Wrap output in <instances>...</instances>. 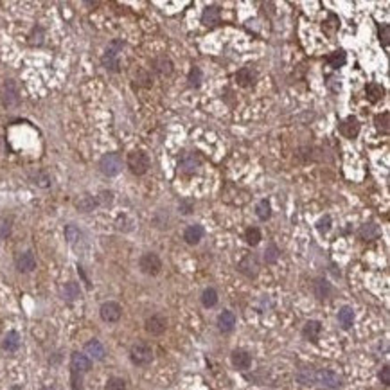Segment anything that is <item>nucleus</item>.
I'll list each match as a JSON object with an SVG mask.
<instances>
[{
	"mask_svg": "<svg viewBox=\"0 0 390 390\" xmlns=\"http://www.w3.org/2000/svg\"><path fill=\"white\" fill-rule=\"evenodd\" d=\"M149 166H151V160H149L146 151L137 149V151H131V153L128 155V168H130V171L133 174H137V176H142V174L148 173Z\"/></svg>",
	"mask_w": 390,
	"mask_h": 390,
	"instance_id": "nucleus-1",
	"label": "nucleus"
},
{
	"mask_svg": "<svg viewBox=\"0 0 390 390\" xmlns=\"http://www.w3.org/2000/svg\"><path fill=\"white\" fill-rule=\"evenodd\" d=\"M130 360L133 361L135 365H148V363L153 361V349H151V346L144 344V342H137L130 349Z\"/></svg>",
	"mask_w": 390,
	"mask_h": 390,
	"instance_id": "nucleus-2",
	"label": "nucleus"
},
{
	"mask_svg": "<svg viewBox=\"0 0 390 390\" xmlns=\"http://www.w3.org/2000/svg\"><path fill=\"white\" fill-rule=\"evenodd\" d=\"M99 169L104 176H117L123 171V158L119 153H106L99 160Z\"/></svg>",
	"mask_w": 390,
	"mask_h": 390,
	"instance_id": "nucleus-3",
	"label": "nucleus"
},
{
	"mask_svg": "<svg viewBox=\"0 0 390 390\" xmlns=\"http://www.w3.org/2000/svg\"><path fill=\"white\" fill-rule=\"evenodd\" d=\"M138 268H140V272L146 273V275L155 277L162 272V261H160V257H158L157 254L148 252L138 259Z\"/></svg>",
	"mask_w": 390,
	"mask_h": 390,
	"instance_id": "nucleus-4",
	"label": "nucleus"
},
{
	"mask_svg": "<svg viewBox=\"0 0 390 390\" xmlns=\"http://www.w3.org/2000/svg\"><path fill=\"white\" fill-rule=\"evenodd\" d=\"M123 49V42H112L108 45L106 52L103 54V65L110 72H117L119 70V50Z\"/></svg>",
	"mask_w": 390,
	"mask_h": 390,
	"instance_id": "nucleus-5",
	"label": "nucleus"
},
{
	"mask_svg": "<svg viewBox=\"0 0 390 390\" xmlns=\"http://www.w3.org/2000/svg\"><path fill=\"white\" fill-rule=\"evenodd\" d=\"M200 166H202V160H200L198 153H194V151H185V153H182L180 160H178V168L185 174H194L200 169Z\"/></svg>",
	"mask_w": 390,
	"mask_h": 390,
	"instance_id": "nucleus-6",
	"label": "nucleus"
},
{
	"mask_svg": "<svg viewBox=\"0 0 390 390\" xmlns=\"http://www.w3.org/2000/svg\"><path fill=\"white\" fill-rule=\"evenodd\" d=\"M0 99H2V103H4L5 108H13V106H16V104L20 103L18 87H16V83L13 81V79H7V81L4 83Z\"/></svg>",
	"mask_w": 390,
	"mask_h": 390,
	"instance_id": "nucleus-7",
	"label": "nucleus"
},
{
	"mask_svg": "<svg viewBox=\"0 0 390 390\" xmlns=\"http://www.w3.org/2000/svg\"><path fill=\"white\" fill-rule=\"evenodd\" d=\"M144 329L153 336L164 335L166 329H168V318L162 315H151L149 318H146V322H144Z\"/></svg>",
	"mask_w": 390,
	"mask_h": 390,
	"instance_id": "nucleus-8",
	"label": "nucleus"
},
{
	"mask_svg": "<svg viewBox=\"0 0 390 390\" xmlns=\"http://www.w3.org/2000/svg\"><path fill=\"white\" fill-rule=\"evenodd\" d=\"M99 315L103 318L104 322H108V324H114V322L121 320V316H123V307L119 306L117 302H104L101 309H99Z\"/></svg>",
	"mask_w": 390,
	"mask_h": 390,
	"instance_id": "nucleus-9",
	"label": "nucleus"
},
{
	"mask_svg": "<svg viewBox=\"0 0 390 390\" xmlns=\"http://www.w3.org/2000/svg\"><path fill=\"white\" fill-rule=\"evenodd\" d=\"M259 261H257V257L252 256V254H248V256H245L239 261V264H237V270L243 273L245 277H248V279H254V277H257V273H259Z\"/></svg>",
	"mask_w": 390,
	"mask_h": 390,
	"instance_id": "nucleus-10",
	"label": "nucleus"
},
{
	"mask_svg": "<svg viewBox=\"0 0 390 390\" xmlns=\"http://www.w3.org/2000/svg\"><path fill=\"white\" fill-rule=\"evenodd\" d=\"M316 383H322L327 389H340L342 378L331 369H322V371L316 372Z\"/></svg>",
	"mask_w": 390,
	"mask_h": 390,
	"instance_id": "nucleus-11",
	"label": "nucleus"
},
{
	"mask_svg": "<svg viewBox=\"0 0 390 390\" xmlns=\"http://www.w3.org/2000/svg\"><path fill=\"white\" fill-rule=\"evenodd\" d=\"M338 131L346 138H356L360 133V121L354 117V115H349L347 119H344L340 124H338Z\"/></svg>",
	"mask_w": 390,
	"mask_h": 390,
	"instance_id": "nucleus-12",
	"label": "nucleus"
},
{
	"mask_svg": "<svg viewBox=\"0 0 390 390\" xmlns=\"http://www.w3.org/2000/svg\"><path fill=\"white\" fill-rule=\"evenodd\" d=\"M257 81V70L254 67H243L236 72V83L243 88H250Z\"/></svg>",
	"mask_w": 390,
	"mask_h": 390,
	"instance_id": "nucleus-13",
	"label": "nucleus"
},
{
	"mask_svg": "<svg viewBox=\"0 0 390 390\" xmlns=\"http://www.w3.org/2000/svg\"><path fill=\"white\" fill-rule=\"evenodd\" d=\"M230 361H232V365L236 367L237 371H248L252 367V354L245 351V349H236L230 354Z\"/></svg>",
	"mask_w": 390,
	"mask_h": 390,
	"instance_id": "nucleus-14",
	"label": "nucleus"
},
{
	"mask_svg": "<svg viewBox=\"0 0 390 390\" xmlns=\"http://www.w3.org/2000/svg\"><path fill=\"white\" fill-rule=\"evenodd\" d=\"M70 367H72V372L85 374V372H88L92 369V360L87 354H83V352H72Z\"/></svg>",
	"mask_w": 390,
	"mask_h": 390,
	"instance_id": "nucleus-15",
	"label": "nucleus"
},
{
	"mask_svg": "<svg viewBox=\"0 0 390 390\" xmlns=\"http://www.w3.org/2000/svg\"><path fill=\"white\" fill-rule=\"evenodd\" d=\"M36 268V257L35 254L27 250V252H22L16 257V270L20 273H29Z\"/></svg>",
	"mask_w": 390,
	"mask_h": 390,
	"instance_id": "nucleus-16",
	"label": "nucleus"
},
{
	"mask_svg": "<svg viewBox=\"0 0 390 390\" xmlns=\"http://www.w3.org/2000/svg\"><path fill=\"white\" fill-rule=\"evenodd\" d=\"M313 293H315V297L318 301H326L327 297L333 293L331 282L327 281V279H324V277L315 279V281H313Z\"/></svg>",
	"mask_w": 390,
	"mask_h": 390,
	"instance_id": "nucleus-17",
	"label": "nucleus"
},
{
	"mask_svg": "<svg viewBox=\"0 0 390 390\" xmlns=\"http://www.w3.org/2000/svg\"><path fill=\"white\" fill-rule=\"evenodd\" d=\"M320 335H322V324L318 320H309L304 324V327H302V336H304L306 340L313 342V344L318 342Z\"/></svg>",
	"mask_w": 390,
	"mask_h": 390,
	"instance_id": "nucleus-18",
	"label": "nucleus"
},
{
	"mask_svg": "<svg viewBox=\"0 0 390 390\" xmlns=\"http://www.w3.org/2000/svg\"><path fill=\"white\" fill-rule=\"evenodd\" d=\"M153 65V70L158 72L160 76H171L173 74V61L169 59V56L166 54H160L151 61Z\"/></svg>",
	"mask_w": 390,
	"mask_h": 390,
	"instance_id": "nucleus-19",
	"label": "nucleus"
},
{
	"mask_svg": "<svg viewBox=\"0 0 390 390\" xmlns=\"http://www.w3.org/2000/svg\"><path fill=\"white\" fill-rule=\"evenodd\" d=\"M221 22V13H219V7L217 5H209L207 9L203 11L202 15V24L205 27H216Z\"/></svg>",
	"mask_w": 390,
	"mask_h": 390,
	"instance_id": "nucleus-20",
	"label": "nucleus"
},
{
	"mask_svg": "<svg viewBox=\"0 0 390 390\" xmlns=\"http://www.w3.org/2000/svg\"><path fill=\"white\" fill-rule=\"evenodd\" d=\"M234 327H236V315L232 311H228V309L219 313V316H217V329L221 333H230L234 331Z\"/></svg>",
	"mask_w": 390,
	"mask_h": 390,
	"instance_id": "nucleus-21",
	"label": "nucleus"
},
{
	"mask_svg": "<svg viewBox=\"0 0 390 390\" xmlns=\"http://www.w3.org/2000/svg\"><path fill=\"white\" fill-rule=\"evenodd\" d=\"M203 234H205V230L202 225H189L183 232V239L187 245H198L203 239Z\"/></svg>",
	"mask_w": 390,
	"mask_h": 390,
	"instance_id": "nucleus-22",
	"label": "nucleus"
},
{
	"mask_svg": "<svg viewBox=\"0 0 390 390\" xmlns=\"http://www.w3.org/2000/svg\"><path fill=\"white\" fill-rule=\"evenodd\" d=\"M85 352L88 358H94V360H103L106 356V351H104V346L99 340H90L85 344Z\"/></svg>",
	"mask_w": 390,
	"mask_h": 390,
	"instance_id": "nucleus-23",
	"label": "nucleus"
},
{
	"mask_svg": "<svg viewBox=\"0 0 390 390\" xmlns=\"http://www.w3.org/2000/svg\"><path fill=\"white\" fill-rule=\"evenodd\" d=\"M358 237L363 239V241H374L380 237V227L376 225V223H365V225H361L360 230H358Z\"/></svg>",
	"mask_w": 390,
	"mask_h": 390,
	"instance_id": "nucleus-24",
	"label": "nucleus"
},
{
	"mask_svg": "<svg viewBox=\"0 0 390 390\" xmlns=\"http://www.w3.org/2000/svg\"><path fill=\"white\" fill-rule=\"evenodd\" d=\"M99 207V202L95 196H90V194H85V196H81L76 202V209H78L79 213H92V211H95V209Z\"/></svg>",
	"mask_w": 390,
	"mask_h": 390,
	"instance_id": "nucleus-25",
	"label": "nucleus"
},
{
	"mask_svg": "<svg viewBox=\"0 0 390 390\" xmlns=\"http://www.w3.org/2000/svg\"><path fill=\"white\" fill-rule=\"evenodd\" d=\"M365 95H367V101L374 104L383 99L385 88H383V85H380V83H369L365 87Z\"/></svg>",
	"mask_w": 390,
	"mask_h": 390,
	"instance_id": "nucleus-26",
	"label": "nucleus"
},
{
	"mask_svg": "<svg viewBox=\"0 0 390 390\" xmlns=\"http://www.w3.org/2000/svg\"><path fill=\"white\" fill-rule=\"evenodd\" d=\"M338 322H340V326L344 329H351L354 326V311H352L351 306H344L340 307V311H338Z\"/></svg>",
	"mask_w": 390,
	"mask_h": 390,
	"instance_id": "nucleus-27",
	"label": "nucleus"
},
{
	"mask_svg": "<svg viewBox=\"0 0 390 390\" xmlns=\"http://www.w3.org/2000/svg\"><path fill=\"white\" fill-rule=\"evenodd\" d=\"M20 347V335L16 331H9L2 340V349L7 352H15Z\"/></svg>",
	"mask_w": 390,
	"mask_h": 390,
	"instance_id": "nucleus-28",
	"label": "nucleus"
},
{
	"mask_svg": "<svg viewBox=\"0 0 390 390\" xmlns=\"http://www.w3.org/2000/svg\"><path fill=\"white\" fill-rule=\"evenodd\" d=\"M297 381L304 387H311L316 383V372L313 369H301V371L297 372Z\"/></svg>",
	"mask_w": 390,
	"mask_h": 390,
	"instance_id": "nucleus-29",
	"label": "nucleus"
},
{
	"mask_svg": "<svg viewBox=\"0 0 390 390\" xmlns=\"http://www.w3.org/2000/svg\"><path fill=\"white\" fill-rule=\"evenodd\" d=\"M256 214L261 221L270 219V216H272V205H270V202H268V200H261V202L256 205Z\"/></svg>",
	"mask_w": 390,
	"mask_h": 390,
	"instance_id": "nucleus-30",
	"label": "nucleus"
},
{
	"mask_svg": "<svg viewBox=\"0 0 390 390\" xmlns=\"http://www.w3.org/2000/svg\"><path fill=\"white\" fill-rule=\"evenodd\" d=\"M63 297L67 299L69 302L76 301L81 297V290H79V284L78 282H67L63 286Z\"/></svg>",
	"mask_w": 390,
	"mask_h": 390,
	"instance_id": "nucleus-31",
	"label": "nucleus"
},
{
	"mask_svg": "<svg viewBox=\"0 0 390 390\" xmlns=\"http://www.w3.org/2000/svg\"><path fill=\"white\" fill-rule=\"evenodd\" d=\"M390 115H389V112H383V114H378L374 117V124H376V130H378V131H381V133H389L390 131Z\"/></svg>",
	"mask_w": 390,
	"mask_h": 390,
	"instance_id": "nucleus-32",
	"label": "nucleus"
},
{
	"mask_svg": "<svg viewBox=\"0 0 390 390\" xmlns=\"http://www.w3.org/2000/svg\"><path fill=\"white\" fill-rule=\"evenodd\" d=\"M203 307H214L217 304V292L214 288H205L202 293Z\"/></svg>",
	"mask_w": 390,
	"mask_h": 390,
	"instance_id": "nucleus-33",
	"label": "nucleus"
},
{
	"mask_svg": "<svg viewBox=\"0 0 390 390\" xmlns=\"http://www.w3.org/2000/svg\"><path fill=\"white\" fill-rule=\"evenodd\" d=\"M346 61H347V56H346V52H342V50H336V52H331V54L327 56V63H329V67H333V69L344 67Z\"/></svg>",
	"mask_w": 390,
	"mask_h": 390,
	"instance_id": "nucleus-34",
	"label": "nucleus"
},
{
	"mask_svg": "<svg viewBox=\"0 0 390 390\" xmlns=\"http://www.w3.org/2000/svg\"><path fill=\"white\" fill-rule=\"evenodd\" d=\"M262 236H261V230L257 227H250L245 230V241L250 245V247H257L259 243H261Z\"/></svg>",
	"mask_w": 390,
	"mask_h": 390,
	"instance_id": "nucleus-35",
	"label": "nucleus"
},
{
	"mask_svg": "<svg viewBox=\"0 0 390 390\" xmlns=\"http://www.w3.org/2000/svg\"><path fill=\"white\" fill-rule=\"evenodd\" d=\"M202 79H203V74H202V69H200V67H193V69L189 70V74H187L189 87L198 88V87L202 85Z\"/></svg>",
	"mask_w": 390,
	"mask_h": 390,
	"instance_id": "nucleus-36",
	"label": "nucleus"
},
{
	"mask_svg": "<svg viewBox=\"0 0 390 390\" xmlns=\"http://www.w3.org/2000/svg\"><path fill=\"white\" fill-rule=\"evenodd\" d=\"M279 257H281V250L277 248V245L270 243L266 247V250H264V261H266L268 264H273V262H277Z\"/></svg>",
	"mask_w": 390,
	"mask_h": 390,
	"instance_id": "nucleus-37",
	"label": "nucleus"
},
{
	"mask_svg": "<svg viewBox=\"0 0 390 390\" xmlns=\"http://www.w3.org/2000/svg\"><path fill=\"white\" fill-rule=\"evenodd\" d=\"M331 225H333V219L329 214H324L322 217H318V221H316V230L320 234H327L331 230Z\"/></svg>",
	"mask_w": 390,
	"mask_h": 390,
	"instance_id": "nucleus-38",
	"label": "nucleus"
},
{
	"mask_svg": "<svg viewBox=\"0 0 390 390\" xmlns=\"http://www.w3.org/2000/svg\"><path fill=\"white\" fill-rule=\"evenodd\" d=\"M79 237H81V230H79L76 225H67L65 227V239L69 243H76V241H79Z\"/></svg>",
	"mask_w": 390,
	"mask_h": 390,
	"instance_id": "nucleus-39",
	"label": "nucleus"
},
{
	"mask_svg": "<svg viewBox=\"0 0 390 390\" xmlns=\"http://www.w3.org/2000/svg\"><path fill=\"white\" fill-rule=\"evenodd\" d=\"M115 227H117L119 230H123V232H128V230L133 228V221H131L126 214H121V216L115 219Z\"/></svg>",
	"mask_w": 390,
	"mask_h": 390,
	"instance_id": "nucleus-40",
	"label": "nucleus"
},
{
	"mask_svg": "<svg viewBox=\"0 0 390 390\" xmlns=\"http://www.w3.org/2000/svg\"><path fill=\"white\" fill-rule=\"evenodd\" d=\"M104 390H126V381L123 378H110Z\"/></svg>",
	"mask_w": 390,
	"mask_h": 390,
	"instance_id": "nucleus-41",
	"label": "nucleus"
},
{
	"mask_svg": "<svg viewBox=\"0 0 390 390\" xmlns=\"http://www.w3.org/2000/svg\"><path fill=\"white\" fill-rule=\"evenodd\" d=\"M389 40H390V25L383 24L380 27V42L385 49H389Z\"/></svg>",
	"mask_w": 390,
	"mask_h": 390,
	"instance_id": "nucleus-42",
	"label": "nucleus"
},
{
	"mask_svg": "<svg viewBox=\"0 0 390 390\" xmlns=\"http://www.w3.org/2000/svg\"><path fill=\"white\" fill-rule=\"evenodd\" d=\"M9 234H11V219L9 217H0V239H5Z\"/></svg>",
	"mask_w": 390,
	"mask_h": 390,
	"instance_id": "nucleus-43",
	"label": "nucleus"
},
{
	"mask_svg": "<svg viewBox=\"0 0 390 390\" xmlns=\"http://www.w3.org/2000/svg\"><path fill=\"white\" fill-rule=\"evenodd\" d=\"M178 209H180V213L182 214H191L194 209V202L193 200H189V198H183V200H180V203H178Z\"/></svg>",
	"mask_w": 390,
	"mask_h": 390,
	"instance_id": "nucleus-44",
	"label": "nucleus"
},
{
	"mask_svg": "<svg viewBox=\"0 0 390 390\" xmlns=\"http://www.w3.org/2000/svg\"><path fill=\"white\" fill-rule=\"evenodd\" d=\"M95 198H97L99 205H101V203H103V205H108V203L114 202V193H112V191H101L99 196H95Z\"/></svg>",
	"mask_w": 390,
	"mask_h": 390,
	"instance_id": "nucleus-45",
	"label": "nucleus"
},
{
	"mask_svg": "<svg viewBox=\"0 0 390 390\" xmlns=\"http://www.w3.org/2000/svg\"><path fill=\"white\" fill-rule=\"evenodd\" d=\"M380 381L383 383L385 387H389L390 385V367L389 365H385L383 369L380 371Z\"/></svg>",
	"mask_w": 390,
	"mask_h": 390,
	"instance_id": "nucleus-46",
	"label": "nucleus"
},
{
	"mask_svg": "<svg viewBox=\"0 0 390 390\" xmlns=\"http://www.w3.org/2000/svg\"><path fill=\"white\" fill-rule=\"evenodd\" d=\"M42 390H54V389H52V387H43Z\"/></svg>",
	"mask_w": 390,
	"mask_h": 390,
	"instance_id": "nucleus-47",
	"label": "nucleus"
},
{
	"mask_svg": "<svg viewBox=\"0 0 390 390\" xmlns=\"http://www.w3.org/2000/svg\"><path fill=\"white\" fill-rule=\"evenodd\" d=\"M318 390H324V389H318Z\"/></svg>",
	"mask_w": 390,
	"mask_h": 390,
	"instance_id": "nucleus-48",
	"label": "nucleus"
}]
</instances>
